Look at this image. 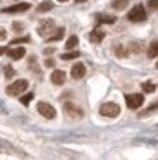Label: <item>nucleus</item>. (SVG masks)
I'll list each match as a JSON object with an SVG mask.
<instances>
[{"instance_id":"obj_27","label":"nucleus","mask_w":158,"mask_h":160,"mask_svg":"<svg viewBox=\"0 0 158 160\" xmlns=\"http://www.w3.org/2000/svg\"><path fill=\"white\" fill-rule=\"evenodd\" d=\"M22 28H24V26L21 24V22H14V24H12V29H16V31H22Z\"/></svg>"},{"instance_id":"obj_28","label":"nucleus","mask_w":158,"mask_h":160,"mask_svg":"<svg viewBox=\"0 0 158 160\" xmlns=\"http://www.w3.org/2000/svg\"><path fill=\"white\" fill-rule=\"evenodd\" d=\"M131 50H132V52H141V45L139 43H132V45H131Z\"/></svg>"},{"instance_id":"obj_5","label":"nucleus","mask_w":158,"mask_h":160,"mask_svg":"<svg viewBox=\"0 0 158 160\" xmlns=\"http://www.w3.org/2000/svg\"><path fill=\"white\" fill-rule=\"evenodd\" d=\"M126 103L131 110H136L144 103V97L141 93H134V95H126Z\"/></svg>"},{"instance_id":"obj_9","label":"nucleus","mask_w":158,"mask_h":160,"mask_svg":"<svg viewBox=\"0 0 158 160\" xmlns=\"http://www.w3.org/2000/svg\"><path fill=\"white\" fill-rule=\"evenodd\" d=\"M84 74H86V67H84V64L77 62V64H74V66H72V69H71V76L74 78V79H81V78H84Z\"/></svg>"},{"instance_id":"obj_10","label":"nucleus","mask_w":158,"mask_h":160,"mask_svg":"<svg viewBox=\"0 0 158 160\" xmlns=\"http://www.w3.org/2000/svg\"><path fill=\"white\" fill-rule=\"evenodd\" d=\"M7 55H9L12 60H19V59H22V57L26 55V50H24L22 47H14V48L7 50Z\"/></svg>"},{"instance_id":"obj_34","label":"nucleus","mask_w":158,"mask_h":160,"mask_svg":"<svg viewBox=\"0 0 158 160\" xmlns=\"http://www.w3.org/2000/svg\"><path fill=\"white\" fill-rule=\"evenodd\" d=\"M76 2H77V4H81V2H84V0H76Z\"/></svg>"},{"instance_id":"obj_22","label":"nucleus","mask_w":158,"mask_h":160,"mask_svg":"<svg viewBox=\"0 0 158 160\" xmlns=\"http://www.w3.org/2000/svg\"><path fill=\"white\" fill-rule=\"evenodd\" d=\"M33 98H34V95H33V93H26V95H22V97H21L19 100H21V103H22V105H27L31 100H33Z\"/></svg>"},{"instance_id":"obj_8","label":"nucleus","mask_w":158,"mask_h":160,"mask_svg":"<svg viewBox=\"0 0 158 160\" xmlns=\"http://www.w3.org/2000/svg\"><path fill=\"white\" fill-rule=\"evenodd\" d=\"M31 5L27 2H21V4H16V5H10V7H5L2 9L3 14H19V12H26Z\"/></svg>"},{"instance_id":"obj_25","label":"nucleus","mask_w":158,"mask_h":160,"mask_svg":"<svg viewBox=\"0 0 158 160\" xmlns=\"http://www.w3.org/2000/svg\"><path fill=\"white\" fill-rule=\"evenodd\" d=\"M14 76V69L10 66H7L5 67V78H12Z\"/></svg>"},{"instance_id":"obj_14","label":"nucleus","mask_w":158,"mask_h":160,"mask_svg":"<svg viewBox=\"0 0 158 160\" xmlns=\"http://www.w3.org/2000/svg\"><path fill=\"white\" fill-rule=\"evenodd\" d=\"M64 33H65L64 28H57V29L53 31V35H50V36L47 38V42H58V40L64 38Z\"/></svg>"},{"instance_id":"obj_33","label":"nucleus","mask_w":158,"mask_h":160,"mask_svg":"<svg viewBox=\"0 0 158 160\" xmlns=\"http://www.w3.org/2000/svg\"><path fill=\"white\" fill-rule=\"evenodd\" d=\"M45 53H48V55H50V53H53V48H47V50H45Z\"/></svg>"},{"instance_id":"obj_29","label":"nucleus","mask_w":158,"mask_h":160,"mask_svg":"<svg viewBox=\"0 0 158 160\" xmlns=\"http://www.w3.org/2000/svg\"><path fill=\"white\" fill-rule=\"evenodd\" d=\"M5 38H7V31L3 28H0V42H3Z\"/></svg>"},{"instance_id":"obj_35","label":"nucleus","mask_w":158,"mask_h":160,"mask_svg":"<svg viewBox=\"0 0 158 160\" xmlns=\"http://www.w3.org/2000/svg\"><path fill=\"white\" fill-rule=\"evenodd\" d=\"M57 2H69V0H57Z\"/></svg>"},{"instance_id":"obj_30","label":"nucleus","mask_w":158,"mask_h":160,"mask_svg":"<svg viewBox=\"0 0 158 160\" xmlns=\"http://www.w3.org/2000/svg\"><path fill=\"white\" fill-rule=\"evenodd\" d=\"M45 66H47V67H53L55 66L53 59H47V60H45Z\"/></svg>"},{"instance_id":"obj_23","label":"nucleus","mask_w":158,"mask_h":160,"mask_svg":"<svg viewBox=\"0 0 158 160\" xmlns=\"http://www.w3.org/2000/svg\"><path fill=\"white\" fill-rule=\"evenodd\" d=\"M29 42V36H22V38H16V40H12V42H10V45H19V43H27Z\"/></svg>"},{"instance_id":"obj_17","label":"nucleus","mask_w":158,"mask_h":160,"mask_svg":"<svg viewBox=\"0 0 158 160\" xmlns=\"http://www.w3.org/2000/svg\"><path fill=\"white\" fill-rule=\"evenodd\" d=\"M141 88H143L144 93H153V91H156V84L151 83V81H144V83L141 84Z\"/></svg>"},{"instance_id":"obj_3","label":"nucleus","mask_w":158,"mask_h":160,"mask_svg":"<svg viewBox=\"0 0 158 160\" xmlns=\"http://www.w3.org/2000/svg\"><path fill=\"white\" fill-rule=\"evenodd\" d=\"M100 114L103 117H117L120 114V107L117 103H113V102H108V103H103L100 107Z\"/></svg>"},{"instance_id":"obj_20","label":"nucleus","mask_w":158,"mask_h":160,"mask_svg":"<svg viewBox=\"0 0 158 160\" xmlns=\"http://www.w3.org/2000/svg\"><path fill=\"white\" fill-rule=\"evenodd\" d=\"M79 55H81L79 52H67V53H62L60 59L62 60H72V59H77Z\"/></svg>"},{"instance_id":"obj_7","label":"nucleus","mask_w":158,"mask_h":160,"mask_svg":"<svg viewBox=\"0 0 158 160\" xmlns=\"http://www.w3.org/2000/svg\"><path fill=\"white\" fill-rule=\"evenodd\" d=\"M38 112H40L45 119H55V115H57L55 108L52 107L50 103H47V102H40V103H38Z\"/></svg>"},{"instance_id":"obj_4","label":"nucleus","mask_w":158,"mask_h":160,"mask_svg":"<svg viewBox=\"0 0 158 160\" xmlns=\"http://www.w3.org/2000/svg\"><path fill=\"white\" fill-rule=\"evenodd\" d=\"M53 29H55V21L53 19H45V21H41L40 26H38V35L43 36V38H48L50 33H53Z\"/></svg>"},{"instance_id":"obj_1","label":"nucleus","mask_w":158,"mask_h":160,"mask_svg":"<svg viewBox=\"0 0 158 160\" xmlns=\"http://www.w3.org/2000/svg\"><path fill=\"white\" fill-rule=\"evenodd\" d=\"M127 19L132 22H143L146 21V11H144V7L141 4L134 5L132 9L129 11V14H127Z\"/></svg>"},{"instance_id":"obj_15","label":"nucleus","mask_w":158,"mask_h":160,"mask_svg":"<svg viewBox=\"0 0 158 160\" xmlns=\"http://www.w3.org/2000/svg\"><path fill=\"white\" fill-rule=\"evenodd\" d=\"M127 5H129V0H113L112 2V7L115 11H124Z\"/></svg>"},{"instance_id":"obj_18","label":"nucleus","mask_w":158,"mask_h":160,"mask_svg":"<svg viewBox=\"0 0 158 160\" xmlns=\"http://www.w3.org/2000/svg\"><path fill=\"white\" fill-rule=\"evenodd\" d=\"M77 43H79V38H77L76 35H72L71 38L65 42V48H67V50H72V48H76V47H77Z\"/></svg>"},{"instance_id":"obj_11","label":"nucleus","mask_w":158,"mask_h":160,"mask_svg":"<svg viewBox=\"0 0 158 160\" xmlns=\"http://www.w3.org/2000/svg\"><path fill=\"white\" fill-rule=\"evenodd\" d=\"M103 38H105V31H103V29L96 28L89 33V42L91 43H100V42H103Z\"/></svg>"},{"instance_id":"obj_32","label":"nucleus","mask_w":158,"mask_h":160,"mask_svg":"<svg viewBox=\"0 0 158 160\" xmlns=\"http://www.w3.org/2000/svg\"><path fill=\"white\" fill-rule=\"evenodd\" d=\"M7 50H9V48H5V47H0V55H3V53H7Z\"/></svg>"},{"instance_id":"obj_13","label":"nucleus","mask_w":158,"mask_h":160,"mask_svg":"<svg viewBox=\"0 0 158 160\" xmlns=\"http://www.w3.org/2000/svg\"><path fill=\"white\" fill-rule=\"evenodd\" d=\"M50 78H52V83L58 84V86L65 83V72H64V71H53Z\"/></svg>"},{"instance_id":"obj_26","label":"nucleus","mask_w":158,"mask_h":160,"mask_svg":"<svg viewBox=\"0 0 158 160\" xmlns=\"http://www.w3.org/2000/svg\"><path fill=\"white\" fill-rule=\"evenodd\" d=\"M10 145H7V143H3V141H0V152H10V148H9Z\"/></svg>"},{"instance_id":"obj_24","label":"nucleus","mask_w":158,"mask_h":160,"mask_svg":"<svg viewBox=\"0 0 158 160\" xmlns=\"http://www.w3.org/2000/svg\"><path fill=\"white\" fill-rule=\"evenodd\" d=\"M148 7L153 9V11H156L158 9V0H148Z\"/></svg>"},{"instance_id":"obj_19","label":"nucleus","mask_w":158,"mask_h":160,"mask_svg":"<svg viewBox=\"0 0 158 160\" xmlns=\"http://www.w3.org/2000/svg\"><path fill=\"white\" fill-rule=\"evenodd\" d=\"M148 57H150V59L158 57V42H153L150 45V48H148Z\"/></svg>"},{"instance_id":"obj_31","label":"nucleus","mask_w":158,"mask_h":160,"mask_svg":"<svg viewBox=\"0 0 158 160\" xmlns=\"http://www.w3.org/2000/svg\"><path fill=\"white\" fill-rule=\"evenodd\" d=\"M155 108H158V102H155L153 105H151L150 108H148V112H151V110H155Z\"/></svg>"},{"instance_id":"obj_12","label":"nucleus","mask_w":158,"mask_h":160,"mask_svg":"<svg viewBox=\"0 0 158 160\" xmlns=\"http://www.w3.org/2000/svg\"><path fill=\"white\" fill-rule=\"evenodd\" d=\"M117 21L115 16H110V14H98L96 16V22L98 24H113Z\"/></svg>"},{"instance_id":"obj_36","label":"nucleus","mask_w":158,"mask_h":160,"mask_svg":"<svg viewBox=\"0 0 158 160\" xmlns=\"http://www.w3.org/2000/svg\"><path fill=\"white\" fill-rule=\"evenodd\" d=\"M156 67H158V62H156Z\"/></svg>"},{"instance_id":"obj_16","label":"nucleus","mask_w":158,"mask_h":160,"mask_svg":"<svg viewBox=\"0 0 158 160\" xmlns=\"http://www.w3.org/2000/svg\"><path fill=\"white\" fill-rule=\"evenodd\" d=\"M52 9H53V2H50V0H45V2H41L38 5V12H48Z\"/></svg>"},{"instance_id":"obj_2","label":"nucleus","mask_w":158,"mask_h":160,"mask_svg":"<svg viewBox=\"0 0 158 160\" xmlns=\"http://www.w3.org/2000/svg\"><path fill=\"white\" fill-rule=\"evenodd\" d=\"M26 90H27V81L26 79H17V81H14L12 84L7 86V93H9L10 97H17V95H21Z\"/></svg>"},{"instance_id":"obj_21","label":"nucleus","mask_w":158,"mask_h":160,"mask_svg":"<svg viewBox=\"0 0 158 160\" xmlns=\"http://www.w3.org/2000/svg\"><path fill=\"white\" fill-rule=\"evenodd\" d=\"M127 53H129V52L126 50V47H122V45H117L115 47V55L117 57H126Z\"/></svg>"},{"instance_id":"obj_6","label":"nucleus","mask_w":158,"mask_h":160,"mask_svg":"<svg viewBox=\"0 0 158 160\" xmlns=\"http://www.w3.org/2000/svg\"><path fill=\"white\" fill-rule=\"evenodd\" d=\"M64 112H65V114H67L71 119H82V115H84V112H82L81 108L77 107V105L71 103V102L64 103Z\"/></svg>"}]
</instances>
